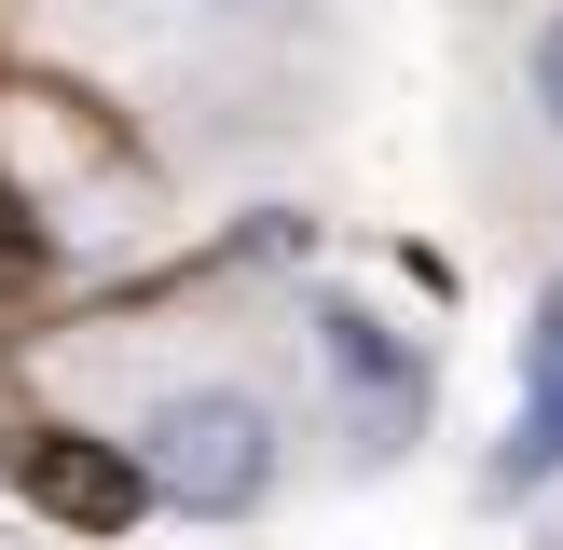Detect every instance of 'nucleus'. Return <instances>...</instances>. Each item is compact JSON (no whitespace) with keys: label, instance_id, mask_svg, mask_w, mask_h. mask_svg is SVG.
<instances>
[{"label":"nucleus","instance_id":"1","mask_svg":"<svg viewBox=\"0 0 563 550\" xmlns=\"http://www.w3.org/2000/svg\"><path fill=\"white\" fill-rule=\"evenodd\" d=\"M137 482H152V509L179 522H247L275 495V468H289V440H275V413L247 399V385H165L152 413H137Z\"/></svg>","mask_w":563,"mask_h":550},{"label":"nucleus","instance_id":"2","mask_svg":"<svg viewBox=\"0 0 563 550\" xmlns=\"http://www.w3.org/2000/svg\"><path fill=\"white\" fill-rule=\"evenodd\" d=\"M14 495L55 522H82V537H124L137 509H152V482H137L124 440H69V427H27L14 440Z\"/></svg>","mask_w":563,"mask_h":550},{"label":"nucleus","instance_id":"3","mask_svg":"<svg viewBox=\"0 0 563 550\" xmlns=\"http://www.w3.org/2000/svg\"><path fill=\"white\" fill-rule=\"evenodd\" d=\"M317 344H330V372H344V385H372V399H412V385H427V372H412V344H399L385 317H357V302H330V317H317Z\"/></svg>","mask_w":563,"mask_h":550},{"label":"nucleus","instance_id":"4","mask_svg":"<svg viewBox=\"0 0 563 550\" xmlns=\"http://www.w3.org/2000/svg\"><path fill=\"white\" fill-rule=\"evenodd\" d=\"M522 82H537V110H550V124H563V14L537 28V55H522Z\"/></svg>","mask_w":563,"mask_h":550},{"label":"nucleus","instance_id":"5","mask_svg":"<svg viewBox=\"0 0 563 550\" xmlns=\"http://www.w3.org/2000/svg\"><path fill=\"white\" fill-rule=\"evenodd\" d=\"M14 262H27V234H14V207H0V275H14Z\"/></svg>","mask_w":563,"mask_h":550}]
</instances>
